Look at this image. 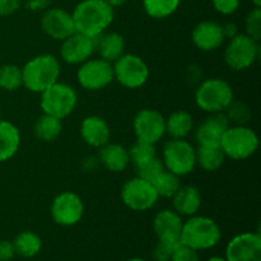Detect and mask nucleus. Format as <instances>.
Instances as JSON below:
<instances>
[{"label": "nucleus", "instance_id": "obj_1", "mask_svg": "<svg viewBox=\"0 0 261 261\" xmlns=\"http://www.w3.org/2000/svg\"><path fill=\"white\" fill-rule=\"evenodd\" d=\"M76 32L97 38L112 24L115 10L106 0H82L71 12Z\"/></svg>", "mask_w": 261, "mask_h": 261}, {"label": "nucleus", "instance_id": "obj_2", "mask_svg": "<svg viewBox=\"0 0 261 261\" xmlns=\"http://www.w3.org/2000/svg\"><path fill=\"white\" fill-rule=\"evenodd\" d=\"M61 65L53 54H41L23 65V86L33 93H42L45 89L59 82Z\"/></svg>", "mask_w": 261, "mask_h": 261}, {"label": "nucleus", "instance_id": "obj_3", "mask_svg": "<svg viewBox=\"0 0 261 261\" xmlns=\"http://www.w3.org/2000/svg\"><path fill=\"white\" fill-rule=\"evenodd\" d=\"M221 239V227L211 217L195 214L189 217L188 221H184L180 244L195 251L200 252L213 249L218 245Z\"/></svg>", "mask_w": 261, "mask_h": 261}, {"label": "nucleus", "instance_id": "obj_4", "mask_svg": "<svg viewBox=\"0 0 261 261\" xmlns=\"http://www.w3.org/2000/svg\"><path fill=\"white\" fill-rule=\"evenodd\" d=\"M233 99L231 84L222 78L205 79L195 91L196 106L206 114L224 112Z\"/></svg>", "mask_w": 261, "mask_h": 261}, {"label": "nucleus", "instance_id": "obj_5", "mask_svg": "<svg viewBox=\"0 0 261 261\" xmlns=\"http://www.w3.org/2000/svg\"><path fill=\"white\" fill-rule=\"evenodd\" d=\"M219 145L226 158L245 161L256 153L259 148V137L255 130L247 125H229Z\"/></svg>", "mask_w": 261, "mask_h": 261}, {"label": "nucleus", "instance_id": "obj_6", "mask_svg": "<svg viewBox=\"0 0 261 261\" xmlns=\"http://www.w3.org/2000/svg\"><path fill=\"white\" fill-rule=\"evenodd\" d=\"M40 106L43 114L64 120L73 114L78 105V93L70 84L56 82L42 92Z\"/></svg>", "mask_w": 261, "mask_h": 261}, {"label": "nucleus", "instance_id": "obj_7", "mask_svg": "<svg viewBox=\"0 0 261 261\" xmlns=\"http://www.w3.org/2000/svg\"><path fill=\"white\" fill-rule=\"evenodd\" d=\"M162 161L170 172L188 176L196 167V148L186 139H170L163 145Z\"/></svg>", "mask_w": 261, "mask_h": 261}, {"label": "nucleus", "instance_id": "obj_8", "mask_svg": "<svg viewBox=\"0 0 261 261\" xmlns=\"http://www.w3.org/2000/svg\"><path fill=\"white\" fill-rule=\"evenodd\" d=\"M260 55L259 41L246 33H239L228 41L224 48L223 58L227 66L234 71H242L251 68Z\"/></svg>", "mask_w": 261, "mask_h": 261}, {"label": "nucleus", "instance_id": "obj_9", "mask_svg": "<svg viewBox=\"0 0 261 261\" xmlns=\"http://www.w3.org/2000/svg\"><path fill=\"white\" fill-rule=\"evenodd\" d=\"M112 65L115 81L127 89L140 88L149 79V66L144 59L135 54H124Z\"/></svg>", "mask_w": 261, "mask_h": 261}, {"label": "nucleus", "instance_id": "obj_10", "mask_svg": "<svg viewBox=\"0 0 261 261\" xmlns=\"http://www.w3.org/2000/svg\"><path fill=\"white\" fill-rule=\"evenodd\" d=\"M76 78L82 88L87 91H101L115 81L114 65L101 58L88 59L79 65Z\"/></svg>", "mask_w": 261, "mask_h": 261}, {"label": "nucleus", "instance_id": "obj_11", "mask_svg": "<svg viewBox=\"0 0 261 261\" xmlns=\"http://www.w3.org/2000/svg\"><path fill=\"white\" fill-rule=\"evenodd\" d=\"M120 196L122 203L134 212L149 211L160 199L153 184L139 176H135L124 184Z\"/></svg>", "mask_w": 261, "mask_h": 261}, {"label": "nucleus", "instance_id": "obj_12", "mask_svg": "<svg viewBox=\"0 0 261 261\" xmlns=\"http://www.w3.org/2000/svg\"><path fill=\"white\" fill-rule=\"evenodd\" d=\"M54 223L61 227H73L82 221L84 203L74 191H63L54 198L50 208Z\"/></svg>", "mask_w": 261, "mask_h": 261}, {"label": "nucleus", "instance_id": "obj_13", "mask_svg": "<svg viewBox=\"0 0 261 261\" xmlns=\"http://www.w3.org/2000/svg\"><path fill=\"white\" fill-rule=\"evenodd\" d=\"M133 129L138 140L155 145L166 135V117L155 109H143L135 115Z\"/></svg>", "mask_w": 261, "mask_h": 261}, {"label": "nucleus", "instance_id": "obj_14", "mask_svg": "<svg viewBox=\"0 0 261 261\" xmlns=\"http://www.w3.org/2000/svg\"><path fill=\"white\" fill-rule=\"evenodd\" d=\"M227 261H261V236L259 232L236 234L226 246Z\"/></svg>", "mask_w": 261, "mask_h": 261}, {"label": "nucleus", "instance_id": "obj_15", "mask_svg": "<svg viewBox=\"0 0 261 261\" xmlns=\"http://www.w3.org/2000/svg\"><path fill=\"white\" fill-rule=\"evenodd\" d=\"M96 53V38L74 32L64 41H61L60 58L70 65H81L91 59Z\"/></svg>", "mask_w": 261, "mask_h": 261}, {"label": "nucleus", "instance_id": "obj_16", "mask_svg": "<svg viewBox=\"0 0 261 261\" xmlns=\"http://www.w3.org/2000/svg\"><path fill=\"white\" fill-rule=\"evenodd\" d=\"M41 28L56 41H64L75 32L73 15L63 8H47L41 18Z\"/></svg>", "mask_w": 261, "mask_h": 261}, {"label": "nucleus", "instance_id": "obj_17", "mask_svg": "<svg viewBox=\"0 0 261 261\" xmlns=\"http://www.w3.org/2000/svg\"><path fill=\"white\" fill-rule=\"evenodd\" d=\"M182 224V217L173 209H162L153 219V231L160 242L177 246L180 244Z\"/></svg>", "mask_w": 261, "mask_h": 261}, {"label": "nucleus", "instance_id": "obj_18", "mask_svg": "<svg viewBox=\"0 0 261 261\" xmlns=\"http://www.w3.org/2000/svg\"><path fill=\"white\" fill-rule=\"evenodd\" d=\"M191 41L200 51L212 53L221 48L226 38L221 23L216 20H201L191 32Z\"/></svg>", "mask_w": 261, "mask_h": 261}, {"label": "nucleus", "instance_id": "obj_19", "mask_svg": "<svg viewBox=\"0 0 261 261\" xmlns=\"http://www.w3.org/2000/svg\"><path fill=\"white\" fill-rule=\"evenodd\" d=\"M229 126V121L224 112L209 114L194 130L198 145H219L224 132Z\"/></svg>", "mask_w": 261, "mask_h": 261}, {"label": "nucleus", "instance_id": "obj_20", "mask_svg": "<svg viewBox=\"0 0 261 261\" xmlns=\"http://www.w3.org/2000/svg\"><path fill=\"white\" fill-rule=\"evenodd\" d=\"M79 133L87 145L92 148H101L110 142L111 127L103 117L98 115H89L81 122Z\"/></svg>", "mask_w": 261, "mask_h": 261}, {"label": "nucleus", "instance_id": "obj_21", "mask_svg": "<svg viewBox=\"0 0 261 261\" xmlns=\"http://www.w3.org/2000/svg\"><path fill=\"white\" fill-rule=\"evenodd\" d=\"M173 211L181 217H191L198 214L201 208V193L196 186L181 185L177 193L172 196Z\"/></svg>", "mask_w": 261, "mask_h": 261}, {"label": "nucleus", "instance_id": "obj_22", "mask_svg": "<svg viewBox=\"0 0 261 261\" xmlns=\"http://www.w3.org/2000/svg\"><path fill=\"white\" fill-rule=\"evenodd\" d=\"M99 165L103 166L110 172H124L130 165L129 152L124 145L119 143H107L99 148Z\"/></svg>", "mask_w": 261, "mask_h": 261}, {"label": "nucleus", "instance_id": "obj_23", "mask_svg": "<svg viewBox=\"0 0 261 261\" xmlns=\"http://www.w3.org/2000/svg\"><path fill=\"white\" fill-rule=\"evenodd\" d=\"M20 147V132L9 120H0V163L12 160Z\"/></svg>", "mask_w": 261, "mask_h": 261}, {"label": "nucleus", "instance_id": "obj_24", "mask_svg": "<svg viewBox=\"0 0 261 261\" xmlns=\"http://www.w3.org/2000/svg\"><path fill=\"white\" fill-rule=\"evenodd\" d=\"M125 38L117 32H103L96 38V53L99 58L114 63L125 54Z\"/></svg>", "mask_w": 261, "mask_h": 261}, {"label": "nucleus", "instance_id": "obj_25", "mask_svg": "<svg viewBox=\"0 0 261 261\" xmlns=\"http://www.w3.org/2000/svg\"><path fill=\"white\" fill-rule=\"evenodd\" d=\"M194 130V117L185 110H176L166 117V134L171 139H186Z\"/></svg>", "mask_w": 261, "mask_h": 261}, {"label": "nucleus", "instance_id": "obj_26", "mask_svg": "<svg viewBox=\"0 0 261 261\" xmlns=\"http://www.w3.org/2000/svg\"><path fill=\"white\" fill-rule=\"evenodd\" d=\"M226 155L221 145H198L196 166L206 172H214L223 166Z\"/></svg>", "mask_w": 261, "mask_h": 261}, {"label": "nucleus", "instance_id": "obj_27", "mask_svg": "<svg viewBox=\"0 0 261 261\" xmlns=\"http://www.w3.org/2000/svg\"><path fill=\"white\" fill-rule=\"evenodd\" d=\"M15 255L24 259H32L37 256L42 249V240L33 231H22L13 240Z\"/></svg>", "mask_w": 261, "mask_h": 261}, {"label": "nucleus", "instance_id": "obj_28", "mask_svg": "<svg viewBox=\"0 0 261 261\" xmlns=\"http://www.w3.org/2000/svg\"><path fill=\"white\" fill-rule=\"evenodd\" d=\"M63 120L42 114L33 125V133L41 142L50 143L58 139L63 132Z\"/></svg>", "mask_w": 261, "mask_h": 261}, {"label": "nucleus", "instance_id": "obj_29", "mask_svg": "<svg viewBox=\"0 0 261 261\" xmlns=\"http://www.w3.org/2000/svg\"><path fill=\"white\" fill-rule=\"evenodd\" d=\"M181 0H143L144 12L154 19H165L180 7Z\"/></svg>", "mask_w": 261, "mask_h": 261}, {"label": "nucleus", "instance_id": "obj_30", "mask_svg": "<svg viewBox=\"0 0 261 261\" xmlns=\"http://www.w3.org/2000/svg\"><path fill=\"white\" fill-rule=\"evenodd\" d=\"M180 178V176L165 170L152 181V184L160 198H172L181 188Z\"/></svg>", "mask_w": 261, "mask_h": 261}, {"label": "nucleus", "instance_id": "obj_31", "mask_svg": "<svg viewBox=\"0 0 261 261\" xmlns=\"http://www.w3.org/2000/svg\"><path fill=\"white\" fill-rule=\"evenodd\" d=\"M129 152L130 163L134 165L135 168L142 167L147 162L152 161L153 158L157 157V150H155V145L150 144V143L143 142V140H138L127 149Z\"/></svg>", "mask_w": 261, "mask_h": 261}, {"label": "nucleus", "instance_id": "obj_32", "mask_svg": "<svg viewBox=\"0 0 261 261\" xmlns=\"http://www.w3.org/2000/svg\"><path fill=\"white\" fill-rule=\"evenodd\" d=\"M23 86L22 68L14 64H4L0 66V88L13 92Z\"/></svg>", "mask_w": 261, "mask_h": 261}, {"label": "nucleus", "instance_id": "obj_33", "mask_svg": "<svg viewBox=\"0 0 261 261\" xmlns=\"http://www.w3.org/2000/svg\"><path fill=\"white\" fill-rule=\"evenodd\" d=\"M224 115L228 119L229 125H247L251 120V109L241 101H232L231 105L226 109Z\"/></svg>", "mask_w": 261, "mask_h": 261}, {"label": "nucleus", "instance_id": "obj_34", "mask_svg": "<svg viewBox=\"0 0 261 261\" xmlns=\"http://www.w3.org/2000/svg\"><path fill=\"white\" fill-rule=\"evenodd\" d=\"M245 28H246V35L252 37L254 40H261V8L254 7V9L250 10L245 19Z\"/></svg>", "mask_w": 261, "mask_h": 261}, {"label": "nucleus", "instance_id": "obj_35", "mask_svg": "<svg viewBox=\"0 0 261 261\" xmlns=\"http://www.w3.org/2000/svg\"><path fill=\"white\" fill-rule=\"evenodd\" d=\"M165 170H166V167H165V165H163L162 158L155 157V158H153L152 161H149V162L145 163V165H143L142 167L137 168V172H138L137 176H139V177H142V178H144V180L152 182V181L154 180V178Z\"/></svg>", "mask_w": 261, "mask_h": 261}, {"label": "nucleus", "instance_id": "obj_36", "mask_svg": "<svg viewBox=\"0 0 261 261\" xmlns=\"http://www.w3.org/2000/svg\"><path fill=\"white\" fill-rule=\"evenodd\" d=\"M170 261H200L199 252L182 244H178L173 249Z\"/></svg>", "mask_w": 261, "mask_h": 261}, {"label": "nucleus", "instance_id": "obj_37", "mask_svg": "<svg viewBox=\"0 0 261 261\" xmlns=\"http://www.w3.org/2000/svg\"><path fill=\"white\" fill-rule=\"evenodd\" d=\"M241 0H212V5L222 15H231L239 10Z\"/></svg>", "mask_w": 261, "mask_h": 261}, {"label": "nucleus", "instance_id": "obj_38", "mask_svg": "<svg viewBox=\"0 0 261 261\" xmlns=\"http://www.w3.org/2000/svg\"><path fill=\"white\" fill-rule=\"evenodd\" d=\"M176 246L172 245L165 244V242H160L155 245V247L153 249V260L154 261H170L171 256H172V251Z\"/></svg>", "mask_w": 261, "mask_h": 261}, {"label": "nucleus", "instance_id": "obj_39", "mask_svg": "<svg viewBox=\"0 0 261 261\" xmlns=\"http://www.w3.org/2000/svg\"><path fill=\"white\" fill-rule=\"evenodd\" d=\"M22 0H0V17H9L18 12Z\"/></svg>", "mask_w": 261, "mask_h": 261}, {"label": "nucleus", "instance_id": "obj_40", "mask_svg": "<svg viewBox=\"0 0 261 261\" xmlns=\"http://www.w3.org/2000/svg\"><path fill=\"white\" fill-rule=\"evenodd\" d=\"M15 250L12 241L2 240L0 241V261H10L14 259Z\"/></svg>", "mask_w": 261, "mask_h": 261}, {"label": "nucleus", "instance_id": "obj_41", "mask_svg": "<svg viewBox=\"0 0 261 261\" xmlns=\"http://www.w3.org/2000/svg\"><path fill=\"white\" fill-rule=\"evenodd\" d=\"M48 5H50V0H28L25 7L32 12H41V10L45 12Z\"/></svg>", "mask_w": 261, "mask_h": 261}, {"label": "nucleus", "instance_id": "obj_42", "mask_svg": "<svg viewBox=\"0 0 261 261\" xmlns=\"http://www.w3.org/2000/svg\"><path fill=\"white\" fill-rule=\"evenodd\" d=\"M222 28H223V35L226 40H231L234 36H237L240 33L239 27H237L236 23L228 22L226 24H222Z\"/></svg>", "mask_w": 261, "mask_h": 261}, {"label": "nucleus", "instance_id": "obj_43", "mask_svg": "<svg viewBox=\"0 0 261 261\" xmlns=\"http://www.w3.org/2000/svg\"><path fill=\"white\" fill-rule=\"evenodd\" d=\"M99 165V161L97 157H93V155H88L83 160V168L86 171H93L97 166Z\"/></svg>", "mask_w": 261, "mask_h": 261}, {"label": "nucleus", "instance_id": "obj_44", "mask_svg": "<svg viewBox=\"0 0 261 261\" xmlns=\"http://www.w3.org/2000/svg\"><path fill=\"white\" fill-rule=\"evenodd\" d=\"M106 2L109 3L112 8H116V7H121V5H124L127 0H106Z\"/></svg>", "mask_w": 261, "mask_h": 261}, {"label": "nucleus", "instance_id": "obj_45", "mask_svg": "<svg viewBox=\"0 0 261 261\" xmlns=\"http://www.w3.org/2000/svg\"><path fill=\"white\" fill-rule=\"evenodd\" d=\"M205 261H227V260H226V257H222V256H212Z\"/></svg>", "mask_w": 261, "mask_h": 261}, {"label": "nucleus", "instance_id": "obj_46", "mask_svg": "<svg viewBox=\"0 0 261 261\" xmlns=\"http://www.w3.org/2000/svg\"><path fill=\"white\" fill-rule=\"evenodd\" d=\"M252 4H254V7L256 8H261V0H251Z\"/></svg>", "mask_w": 261, "mask_h": 261}, {"label": "nucleus", "instance_id": "obj_47", "mask_svg": "<svg viewBox=\"0 0 261 261\" xmlns=\"http://www.w3.org/2000/svg\"><path fill=\"white\" fill-rule=\"evenodd\" d=\"M126 261H147V260L142 259V257H132V259H129V260H126Z\"/></svg>", "mask_w": 261, "mask_h": 261}, {"label": "nucleus", "instance_id": "obj_48", "mask_svg": "<svg viewBox=\"0 0 261 261\" xmlns=\"http://www.w3.org/2000/svg\"><path fill=\"white\" fill-rule=\"evenodd\" d=\"M0 120H2V111H0Z\"/></svg>", "mask_w": 261, "mask_h": 261}]
</instances>
